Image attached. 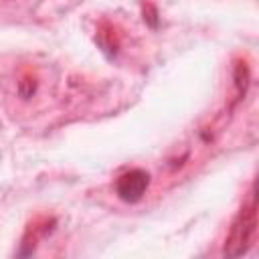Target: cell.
Returning a JSON list of instances; mask_svg holds the SVG:
<instances>
[{"mask_svg": "<svg viewBox=\"0 0 259 259\" xmlns=\"http://www.w3.org/2000/svg\"><path fill=\"white\" fill-rule=\"evenodd\" d=\"M150 184V176L148 172L144 170H130L125 174H121L115 182V190H117V196L125 202H138L144 194H146V188Z\"/></svg>", "mask_w": 259, "mask_h": 259, "instance_id": "6da1fadb", "label": "cell"}, {"mask_svg": "<svg viewBox=\"0 0 259 259\" xmlns=\"http://www.w3.org/2000/svg\"><path fill=\"white\" fill-rule=\"evenodd\" d=\"M241 219H243V223L233 229V237H231V243L227 249V253H231V255H241L251 247V241L255 235V200H251V206L243 210Z\"/></svg>", "mask_w": 259, "mask_h": 259, "instance_id": "7a4b0ae2", "label": "cell"}]
</instances>
